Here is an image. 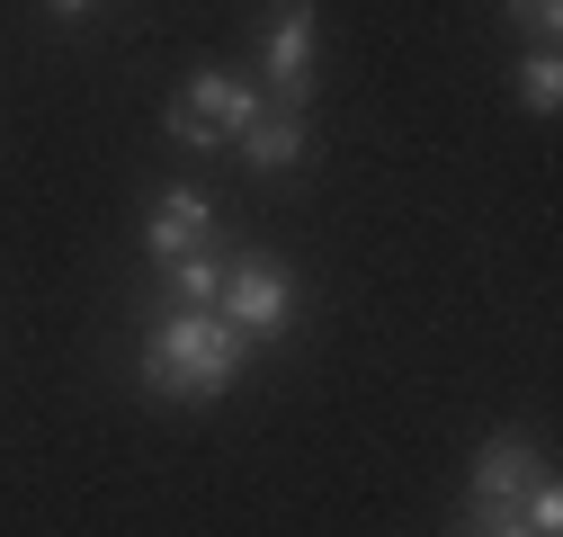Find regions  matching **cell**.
<instances>
[{
    "instance_id": "6da1fadb",
    "label": "cell",
    "mask_w": 563,
    "mask_h": 537,
    "mask_svg": "<svg viewBox=\"0 0 563 537\" xmlns=\"http://www.w3.org/2000/svg\"><path fill=\"white\" fill-rule=\"evenodd\" d=\"M242 359H251V331H233L216 305H170V314H153L144 385L170 394V403H206L242 376Z\"/></svg>"
},
{
    "instance_id": "7a4b0ae2",
    "label": "cell",
    "mask_w": 563,
    "mask_h": 537,
    "mask_svg": "<svg viewBox=\"0 0 563 537\" xmlns=\"http://www.w3.org/2000/svg\"><path fill=\"white\" fill-rule=\"evenodd\" d=\"M260 117V99L233 81V73H197L179 99H170V144H188V153H216V144H233V134Z\"/></svg>"
},
{
    "instance_id": "3957f363",
    "label": "cell",
    "mask_w": 563,
    "mask_h": 537,
    "mask_svg": "<svg viewBox=\"0 0 563 537\" xmlns=\"http://www.w3.org/2000/svg\"><path fill=\"white\" fill-rule=\"evenodd\" d=\"M216 314H224L233 331H251V341H260V331H277V322L296 314V278H287V268H277L268 251H251L242 268H224V296H216Z\"/></svg>"
},
{
    "instance_id": "277c9868",
    "label": "cell",
    "mask_w": 563,
    "mask_h": 537,
    "mask_svg": "<svg viewBox=\"0 0 563 537\" xmlns=\"http://www.w3.org/2000/svg\"><path fill=\"white\" fill-rule=\"evenodd\" d=\"M260 54H268V90H277V108H305V81H313V0H277Z\"/></svg>"
},
{
    "instance_id": "5b68a950",
    "label": "cell",
    "mask_w": 563,
    "mask_h": 537,
    "mask_svg": "<svg viewBox=\"0 0 563 537\" xmlns=\"http://www.w3.org/2000/svg\"><path fill=\"white\" fill-rule=\"evenodd\" d=\"M216 242V207H206V188H153V216H144V251L153 260H188Z\"/></svg>"
},
{
    "instance_id": "8992f818",
    "label": "cell",
    "mask_w": 563,
    "mask_h": 537,
    "mask_svg": "<svg viewBox=\"0 0 563 537\" xmlns=\"http://www.w3.org/2000/svg\"><path fill=\"white\" fill-rule=\"evenodd\" d=\"M528 484H545V457H537L519 430L483 439V457H474V502H519Z\"/></svg>"
},
{
    "instance_id": "52a82bcc",
    "label": "cell",
    "mask_w": 563,
    "mask_h": 537,
    "mask_svg": "<svg viewBox=\"0 0 563 537\" xmlns=\"http://www.w3.org/2000/svg\"><path fill=\"white\" fill-rule=\"evenodd\" d=\"M233 144H242L251 171H287V162H305V108H260V117L233 134Z\"/></svg>"
},
{
    "instance_id": "ba28073f",
    "label": "cell",
    "mask_w": 563,
    "mask_h": 537,
    "mask_svg": "<svg viewBox=\"0 0 563 537\" xmlns=\"http://www.w3.org/2000/svg\"><path fill=\"white\" fill-rule=\"evenodd\" d=\"M162 268H170V296H179V305H216V296H224V260H216V242L188 251V260H162Z\"/></svg>"
},
{
    "instance_id": "9c48e42d",
    "label": "cell",
    "mask_w": 563,
    "mask_h": 537,
    "mask_svg": "<svg viewBox=\"0 0 563 537\" xmlns=\"http://www.w3.org/2000/svg\"><path fill=\"white\" fill-rule=\"evenodd\" d=\"M554 99H563V63H554V54H528V73H519V108H528V117H554Z\"/></svg>"
},
{
    "instance_id": "30bf717a",
    "label": "cell",
    "mask_w": 563,
    "mask_h": 537,
    "mask_svg": "<svg viewBox=\"0 0 563 537\" xmlns=\"http://www.w3.org/2000/svg\"><path fill=\"white\" fill-rule=\"evenodd\" d=\"M465 528H474V537H537L519 502H465Z\"/></svg>"
},
{
    "instance_id": "8fae6325",
    "label": "cell",
    "mask_w": 563,
    "mask_h": 537,
    "mask_svg": "<svg viewBox=\"0 0 563 537\" xmlns=\"http://www.w3.org/2000/svg\"><path fill=\"white\" fill-rule=\"evenodd\" d=\"M501 19H510V28H528L537 45H554V19H563V0H501Z\"/></svg>"
},
{
    "instance_id": "7c38bea8",
    "label": "cell",
    "mask_w": 563,
    "mask_h": 537,
    "mask_svg": "<svg viewBox=\"0 0 563 537\" xmlns=\"http://www.w3.org/2000/svg\"><path fill=\"white\" fill-rule=\"evenodd\" d=\"M45 10H54V19H90V0H45Z\"/></svg>"
},
{
    "instance_id": "4fadbf2b",
    "label": "cell",
    "mask_w": 563,
    "mask_h": 537,
    "mask_svg": "<svg viewBox=\"0 0 563 537\" xmlns=\"http://www.w3.org/2000/svg\"><path fill=\"white\" fill-rule=\"evenodd\" d=\"M456 537H474V528H456Z\"/></svg>"
}]
</instances>
